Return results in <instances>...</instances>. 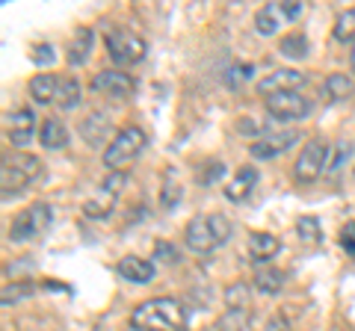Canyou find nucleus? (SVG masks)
<instances>
[{
    "label": "nucleus",
    "instance_id": "obj_1",
    "mask_svg": "<svg viewBox=\"0 0 355 331\" xmlns=\"http://www.w3.org/2000/svg\"><path fill=\"white\" fill-rule=\"evenodd\" d=\"M133 331H187V311L178 299L160 296V299H148L137 305L130 314Z\"/></svg>",
    "mask_w": 355,
    "mask_h": 331
},
{
    "label": "nucleus",
    "instance_id": "obj_2",
    "mask_svg": "<svg viewBox=\"0 0 355 331\" xmlns=\"http://www.w3.org/2000/svg\"><path fill=\"white\" fill-rule=\"evenodd\" d=\"M231 237V222L219 213H207V216H196L184 231V242L187 249L196 255H210L219 246H225Z\"/></svg>",
    "mask_w": 355,
    "mask_h": 331
},
{
    "label": "nucleus",
    "instance_id": "obj_3",
    "mask_svg": "<svg viewBox=\"0 0 355 331\" xmlns=\"http://www.w3.org/2000/svg\"><path fill=\"white\" fill-rule=\"evenodd\" d=\"M42 175V163L33 157V154L18 151L12 157H3V169H0V190L3 198H15L27 190V186Z\"/></svg>",
    "mask_w": 355,
    "mask_h": 331
},
{
    "label": "nucleus",
    "instance_id": "obj_4",
    "mask_svg": "<svg viewBox=\"0 0 355 331\" xmlns=\"http://www.w3.org/2000/svg\"><path fill=\"white\" fill-rule=\"evenodd\" d=\"M148 145V136L142 127H125L110 139V145L104 151V166L110 172H125L128 166L142 154V148Z\"/></svg>",
    "mask_w": 355,
    "mask_h": 331
},
{
    "label": "nucleus",
    "instance_id": "obj_5",
    "mask_svg": "<svg viewBox=\"0 0 355 331\" xmlns=\"http://www.w3.org/2000/svg\"><path fill=\"white\" fill-rule=\"evenodd\" d=\"M51 222H53L51 204L36 202V204H30L27 211H21L12 219V225H9V240L12 242H33L51 228Z\"/></svg>",
    "mask_w": 355,
    "mask_h": 331
},
{
    "label": "nucleus",
    "instance_id": "obj_6",
    "mask_svg": "<svg viewBox=\"0 0 355 331\" xmlns=\"http://www.w3.org/2000/svg\"><path fill=\"white\" fill-rule=\"evenodd\" d=\"M125 181H128L125 172H110L107 181L83 202V213L92 216V219L110 216V213H113V207H116V202H119V195H121V186H125Z\"/></svg>",
    "mask_w": 355,
    "mask_h": 331
},
{
    "label": "nucleus",
    "instance_id": "obj_7",
    "mask_svg": "<svg viewBox=\"0 0 355 331\" xmlns=\"http://www.w3.org/2000/svg\"><path fill=\"white\" fill-rule=\"evenodd\" d=\"M302 15V3L299 0H279V3H266L258 15H254V27H258L261 36H272L282 27L293 24V21Z\"/></svg>",
    "mask_w": 355,
    "mask_h": 331
},
{
    "label": "nucleus",
    "instance_id": "obj_8",
    "mask_svg": "<svg viewBox=\"0 0 355 331\" xmlns=\"http://www.w3.org/2000/svg\"><path fill=\"white\" fill-rule=\"evenodd\" d=\"M107 51H110V60L113 62L133 65L146 57V42H142L137 33L116 27V30H110V36H107Z\"/></svg>",
    "mask_w": 355,
    "mask_h": 331
},
{
    "label": "nucleus",
    "instance_id": "obj_9",
    "mask_svg": "<svg viewBox=\"0 0 355 331\" xmlns=\"http://www.w3.org/2000/svg\"><path fill=\"white\" fill-rule=\"evenodd\" d=\"M326 166H329V145L323 139H311L302 148V154H299L293 175H296L299 184H311L326 172Z\"/></svg>",
    "mask_w": 355,
    "mask_h": 331
},
{
    "label": "nucleus",
    "instance_id": "obj_10",
    "mask_svg": "<svg viewBox=\"0 0 355 331\" xmlns=\"http://www.w3.org/2000/svg\"><path fill=\"white\" fill-rule=\"evenodd\" d=\"M263 104H266V113H270L272 118H279V121H299V118H305L311 113V101L299 92L272 95V98H266Z\"/></svg>",
    "mask_w": 355,
    "mask_h": 331
},
{
    "label": "nucleus",
    "instance_id": "obj_11",
    "mask_svg": "<svg viewBox=\"0 0 355 331\" xmlns=\"http://www.w3.org/2000/svg\"><path fill=\"white\" fill-rule=\"evenodd\" d=\"M95 92H101L107 98H116V101H125V98L133 95V89H137V80H133L130 74L125 71H116V69H104L95 74Z\"/></svg>",
    "mask_w": 355,
    "mask_h": 331
},
{
    "label": "nucleus",
    "instance_id": "obj_12",
    "mask_svg": "<svg viewBox=\"0 0 355 331\" xmlns=\"http://www.w3.org/2000/svg\"><path fill=\"white\" fill-rule=\"evenodd\" d=\"M308 77L302 71H296V69H279V71H272V74H266L263 80L258 83V92L263 98H272V95H284V92H296V89H302Z\"/></svg>",
    "mask_w": 355,
    "mask_h": 331
},
{
    "label": "nucleus",
    "instance_id": "obj_13",
    "mask_svg": "<svg viewBox=\"0 0 355 331\" xmlns=\"http://www.w3.org/2000/svg\"><path fill=\"white\" fill-rule=\"evenodd\" d=\"M296 139H299L296 130H287V134H272V136H263L258 142H252L249 151H252L254 160H272V157H279V154L291 151L296 145Z\"/></svg>",
    "mask_w": 355,
    "mask_h": 331
},
{
    "label": "nucleus",
    "instance_id": "obj_14",
    "mask_svg": "<svg viewBox=\"0 0 355 331\" xmlns=\"http://www.w3.org/2000/svg\"><path fill=\"white\" fill-rule=\"evenodd\" d=\"M6 121H9V127H6L9 142H12L15 148L30 145L33 136H36V116H33V109H15Z\"/></svg>",
    "mask_w": 355,
    "mask_h": 331
},
{
    "label": "nucleus",
    "instance_id": "obj_15",
    "mask_svg": "<svg viewBox=\"0 0 355 331\" xmlns=\"http://www.w3.org/2000/svg\"><path fill=\"white\" fill-rule=\"evenodd\" d=\"M254 184H258V172H254L252 166H243V169H237L234 178L228 181L225 198H228V202H234V204L246 202V198L252 195V190H254Z\"/></svg>",
    "mask_w": 355,
    "mask_h": 331
},
{
    "label": "nucleus",
    "instance_id": "obj_16",
    "mask_svg": "<svg viewBox=\"0 0 355 331\" xmlns=\"http://www.w3.org/2000/svg\"><path fill=\"white\" fill-rule=\"evenodd\" d=\"M119 275L125 281H133V284H148L154 278V263L142 260V258H121L119 260Z\"/></svg>",
    "mask_w": 355,
    "mask_h": 331
},
{
    "label": "nucleus",
    "instance_id": "obj_17",
    "mask_svg": "<svg viewBox=\"0 0 355 331\" xmlns=\"http://www.w3.org/2000/svg\"><path fill=\"white\" fill-rule=\"evenodd\" d=\"M282 242L275 234H263V231H254V234H249V255L254 260H272L275 255H279Z\"/></svg>",
    "mask_w": 355,
    "mask_h": 331
},
{
    "label": "nucleus",
    "instance_id": "obj_18",
    "mask_svg": "<svg viewBox=\"0 0 355 331\" xmlns=\"http://www.w3.org/2000/svg\"><path fill=\"white\" fill-rule=\"evenodd\" d=\"M39 139H42V145L51 148V151L65 148L69 145V127H65V121H60V118H44L42 130H39Z\"/></svg>",
    "mask_w": 355,
    "mask_h": 331
},
{
    "label": "nucleus",
    "instance_id": "obj_19",
    "mask_svg": "<svg viewBox=\"0 0 355 331\" xmlns=\"http://www.w3.org/2000/svg\"><path fill=\"white\" fill-rule=\"evenodd\" d=\"M110 127H113V121H110L104 113H92L86 121H80V134L89 145H101L110 134Z\"/></svg>",
    "mask_w": 355,
    "mask_h": 331
},
{
    "label": "nucleus",
    "instance_id": "obj_20",
    "mask_svg": "<svg viewBox=\"0 0 355 331\" xmlns=\"http://www.w3.org/2000/svg\"><path fill=\"white\" fill-rule=\"evenodd\" d=\"M57 89H60V80L53 74H36L30 80V95L36 104H51L57 101Z\"/></svg>",
    "mask_w": 355,
    "mask_h": 331
},
{
    "label": "nucleus",
    "instance_id": "obj_21",
    "mask_svg": "<svg viewBox=\"0 0 355 331\" xmlns=\"http://www.w3.org/2000/svg\"><path fill=\"white\" fill-rule=\"evenodd\" d=\"M355 92V83L349 74H329L323 80V95L329 101H343V98H349Z\"/></svg>",
    "mask_w": 355,
    "mask_h": 331
},
{
    "label": "nucleus",
    "instance_id": "obj_22",
    "mask_svg": "<svg viewBox=\"0 0 355 331\" xmlns=\"http://www.w3.org/2000/svg\"><path fill=\"white\" fill-rule=\"evenodd\" d=\"M89 51H92V30L80 27V30L74 33L71 45H69V62L71 65H83L89 60Z\"/></svg>",
    "mask_w": 355,
    "mask_h": 331
},
{
    "label": "nucleus",
    "instance_id": "obj_23",
    "mask_svg": "<svg viewBox=\"0 0 355 331\" xmlns=\"http://www.w3.org/2000/svg\"><path fill=\"white\" fill-rule=\"evenodd\" d=\"M296 234H299V240H302V242H308V246L323 242V228H320L317 216H299L296 219Z\"/></svg>",
    "mask_w": 355,
    "mask_h": 331
},
{
    "label": "nucleus",
    "instance_id": "obj_24",
    "mask_svg": "<svg viewBox=\"0 0 355 331\" xmlns=\"http://www.w3.org/2000/svg\"><path fill=\"white\" fill-rule=\"evenodd\" d=\"M279 51L284 53L287 60H302V57H308V39H305V33H291V36H284Z\"/></svg>",
    "mask_w": 355,
    "mask_h": 331
},
{
    "label": "nucleus",
    "instance_id": "obj_25",
    "mask_svg": "<svg viewBox=\"0 0 355 331\" xmlns=\"http://www.w3.org/2000/svg\"><path fill=\"white\" fill-rule=\"evenodd\" d=\"M57 104H60V109H74L77 104H80V86H77V80H71V77L60 80Z\"/></svg>",
    "mask_w": 355,
    "mask_h": 331
},
{
    "label": "nucleus",
    "instance_id": "obj_26",
    "mask_svg": "<svg viewBox=\"0 0 355 331\" xmlns=\"http://www.w3.org/2000/svg\"><path fill=\"white\" fill-rule=\"evenodd\" d=\"M335 39L338 42H352V45H355V6L347 9L343 15H338V21H335Z\"/></svg>",
    "mask_w": 355,
    "mask_h": 331
},
{
    "label": "nucleus",
    "instance_id": "obj_27",
    "mask_svg": "<svg viewBox=\"0 0 355 331\" xmlns=\"http://www.w3.org/2000/svg\"><path fill=\"white\" fill-rule=\"evenodd\" d=\"M284 284V275L279 269H261L258 275H254V287L263 293H279Z\"/></svg>",
    "mask_w": 355,
    "mask_h": 331
},
{
    "label": "nucleus",
    "instance_id": "obj_28",
    "mask_svg": "<svg viewBox=\"0 0 355 331\" xmlns=\"http://www.w3.org/2000/svg\"><path fill=\"white\" fill-rule=\"evenodd\" d=\"M249 77H252V65H246V62H237V65H228L225 74H222V80H225L228 89H240V86L246 83Z\"/></svg>",
    "mask_w": 355,
    "mask_h": 331
},
{
    "label": "nucleus",
    "instance_id": "obj_29",
    "mask_svg": "<svg viewBox=\"0 0 355 331\" xmlns=\"http://www.w3.org/2000/svg\"><path fill=\"white\" fill-rule=\"evenodd\" d=\"M222 331H246L249 325V311H237V307H231V311H225V316L219 319Z\"/></svg>",
    "mask_w": 355,
    "mask_h": 331
},
{
    "label": "nucleus",
    "instance_id": "obj_30",
    "mask_svg": "<svg viewBox=\"0 0 355 331\" xmlns=\"http://www.w3.org/2000/svg\"><path fill=\"white\" fill-rule=\"evenodd\" d=\"M340 249L355 258V222H347L340 228Z\"/></svg>",
    "mask_w": 355,
    "mask_h": 331
},
{
    "label": "nucleus",
    "instance_id": "obj_31",
    "mask_svg": "<svg viewBox=\"0 0 355 331\" xmlns=\"http://www.w3.org/2000/svg\"><path fill=\"white\" fill-rule=\"evenodd\" d=\"M57 60V53H53V48L51 45H39V48H33V62L36 65H48V62H53Z\"/></svg>",
    "mask_w": 355,
    "mask_h": 331
},
{
    "label": "nucleus",
    "instance_id": "obj_32",
    "mask_svg": "<svg viewBox=\"0 0 355 331\" xmlns=\"http://www.w3.org/2000/svg\"><path fill=\"white\" fill-rule=\"evenodd\" d=\"M237 130H240V134H263V130H266V125H261V121L258 118H240L237 121Z\"/></svg>",
    "mask_w": 355,
    "mask_h": 331
},
{
    "label": "nucleus",
    "instance_id": "obj_33",
    "mask_svg": "<svg viewBox=\"0 0 355 331\" xmlns=\"http://www.w3.org/2000/svg\"><path fill=\"white\" fill-rule=\"evenodd\" d=\"M222 172H225V169H222L219 163H214V166H207V175H198V181H202V184H214Z\"/></svg>",
    "mask_w": 355,
    "mask_h": 331
},
{
    "label": "nucleus",
    "instance_id": "obj_34",
    "mask_svg": "<svg viewBox=\"0 0 355 331\" xmlns=\"http://www.w3.org/2000/svg\"><path fill=\"white\" fill-rule=\"evenodd\" d=\"M175 198H181V190H175V186H172V181H169V184H166L163 204H166V207H172V204H175Z\"/></svg>",
    "mask_w": 355,
    "mask_h": 331
},
{
    "label": "nucleus",
    "instance_id": "obj_35",
    "mask_svg": "<svg viewBox=\"0 0 355 331\" xmlns=\"http://www.w3.org/2000/svg\"><path fill=\"white\" fill-rule=\"evenodd\" d=\"M266 331H287V328H284L282 319H275V323H270V328H266Z\"/></svg>",
    "mask_w": 355,
    "mask_h": 331
},
{
    "label": "nucleus",
    "instance_id": "obj_36",
    "mask_svg": "<svg viewBox=\"0 0 355 331\" xmlns=\"http://www.w3.org/2000/svg\"><path fill=\"white\" fill-rule=\"evenodd\" d=\"M349 62H352V71H355V45H352V51H349Z\"/></svg>",
    "mask_w": 355,
    "mask_h": 331
}]
</instances>
